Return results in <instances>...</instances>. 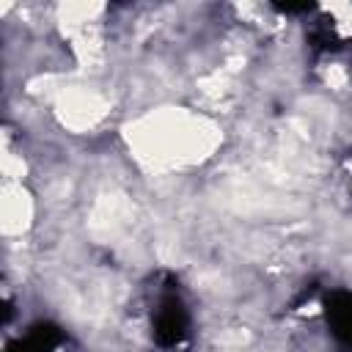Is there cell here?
<instances>
[{
    "label": "cell",
    "mask_w": 352,
    "mask_h": 352,
    "mask_svg": "<svg viewBox=\"0 0 352 352\" xmlns=\"http://www.w3.org/2000/svg\"><path fill=\"white\" fill-rule=\"evenodd\" d=\"M327 314L333 316L336 333L352 344V297H341V302H336L333 308H327Z\"/></svg>",
    "instance_id": "2"
},
{
    "label": "cell",
    "mask_w": 352,
    "mask_h": 352,
    "mask_svg": "<svg viewBox=\"0 0 352 352\" xmlns=\"http://www.w3.org/2000/svg\"><path fill=\"white\" fill-rule=\"evenodd\" d=\"M187 330V314L182 308V302L176 297L162 300L160 311H157V322H154V336L160 344H176L182 341Z\"/></svg>",
    "instance_id": "1"
}]
</instances>
